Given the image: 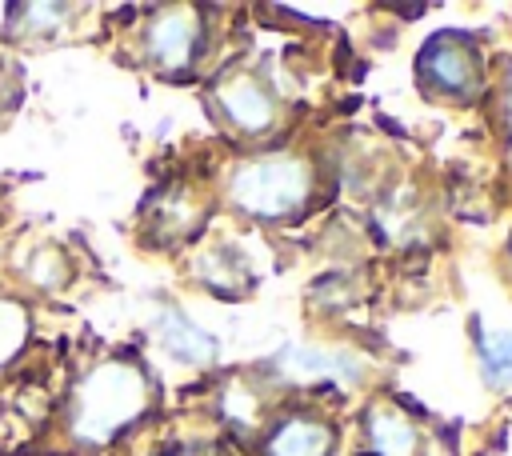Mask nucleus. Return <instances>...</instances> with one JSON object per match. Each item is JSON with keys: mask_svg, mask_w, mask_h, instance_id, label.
<instances>
[{"mask_svg": "<svg viewBox=\"0 0 512 456\" xmlns=\"http://www.w3.org/2000/svg\"><path fill=\"white\" fill-rule=\"evenodd\" d=\"M152 408V376L128 356H108L80 372L68 396L64 432L76 448H104Z\"/></svg>", "mask_w": 512, "mask_h": 456, "instance_id": "nucleus-1", "label": "nucleus"}, {"mask_svg": "<svg viewBox=\"0 0 512 456\" xmlns=\"http://www.w3.org/2000/svg\"><path fill=\"white\" fill-rule=\"evenodd\" d=\"M308 188H312V176H308L304 160H296V156L244 160L228 180L232 204L256 220H280V216L300 212L308 200Z\"/></svg>", "mask_w": 512, "mask_h": 456, "instance_id": "nucleus-2", "label": "nucleus"}, {"mask_svg": "<svg viewBox=\"0 0 512 456\" xmlns=\"http://www.w3.org/2000/svg\"><path fill=\"white\" fill-rule=\"evenodd\" d=\"M416 72L428 92L448 100H468L484 80V60L472 36L464 32H436L416 60Z\"/></svg>", "mask_w": 512, "mask_h": 456, "instance_id": "nucleus-3", "label": "nucleus"}, {"mask_svg": "<svg viewBox=\"0 0 512 456\" xmlns=\"http://www.w3.org/2000/svg\"><path fill=\"white\" fill-rule=\"evenodd\" d=\"M204 48V24L192 8H164L144 28V56L160 72H184Z\"/></svg>", "mask_w": 512, "mask_h": 456, "instance_id": "nucleus-4", "label": "nucleus"}, {"mask_svg": "<svg viewBox=\"0 0 512 456\" xmlns=\"http://www.w3.org/2000/svg\"><path fill=\"white\" fill-rule=\"evenodd\" d=\"M212 100L228 124L240 132H268L276 124V100L252 72H228L216 80Z\"/></svg>", "mask_w": 512, "mask_h": 456, "instance_id": "nucleus-5", "label": "nucleus"}, {"mask_svg": "<svg viewBox=\"0 0 512 456\" xmlns=\"http://www.w3.org/2000/svg\"><path fill=\"white\" fill-rule=\"evenodd\" d=\"M332 424L320 420V416H308V412H296V416H284L268 440H264V456H332Z\"/></svg>", "mask_w": 512, "mask_h": 456, "instance_id": "nucleus-6", "label": "nucleus"}, {"mask_svg": "<svg viewBox=\"0 0 512 456\" xmlns=\"http://www.w3.org/2000/svg\"><path fill=\"white\" fill-rule=\"evenodd\" d=\"M32 340V312L20 296L0 292V372L12 368Z\"/></svg>", "mask_w": 512, "mask_h": 456, "instance_id": "nucleus-7", "label": "nucleus"}, {"mask_svg": "<svg viewBox=\"0 0 512 456\" xmlns=\"http://www.w3.org/2000/svg\"><path fill=\"white\" fill-rule=\"evenodd\" d=\"M16 268H20V276H24L28 284H36V288H44V292H56V288L68 284V260H64V252H60L52 240L28 244Z\"/></svg>", "mask_w": 512, "mask_h": 456, "instance_id": "nucleus-8", "label": "nucleus"}, {"mask_svg": "<svg viewBox=\"0 0 512 456\" xmlns=\"http://www.w3.org/2000/svg\"><path fill=\"white\" fill-rule=\"evenodd\" d=\"M160 340H164V348H172V352L184 356V360H208V356H212V340H208L200 328H192L180 312H164V320H160Z\"/></svg>", "mask_w": 512, "mask_h": 456, "instance_id": "nucleus-9", "label": "nucleus"}, {"mask_svg": "<svg viewBox=\"0 0 512 456\" xmlns=\"http://www.w3.org/2000/svg\"><path fill=\"white\" fill-rule=\"evenodd\" d=\"M368 432H372V444L380 448V456H412L416 452V432L392 412H376Z\"/></svg>", "mask_w": 512, "mask_h": 456, "instance_id": "nucleus-10", "label": "nucleus"}, {"mask_svg": "<svg viewBox=\"0 0 512 456\" xmlns=\"http://www.w3.org/2000/svg\"><path fill=\"white\" fill-rule=\"evenodd\" d=\"M476 348H480L484 372H488L496 384L512 380V332H480Z\"/></svg>", "mask_w": 512, "mask_h": 456, "instance_id": "nucleus-11", "label": "nucleus"}, {"mask_svg": "<svg viewBox=\"0 0 512 456\" xmlns=\"http://www.w3.org/2000/svg\"><path fill=\"white\" fill-rule=\"evenodd\" d=\"M68 8H60V4H20V8H12V32L16 36H44V32H52V28H60Z\"/></svg>", "mask_w": 512, "mask_h": 456, "instance_id": "nucleus-12", "label": "nucleus"}, {"mask_svg": "<svg viewBox=\"0 0 512 456\" xmlns=\"http://www.w3.org/2000/svg\"><path fill=\"white\" fill-rule=\"evenodd\" d=\"M180 456H208V452H180Z\"/></svg>", "mask_w": 512, "mask_h": 456, "instance_id": "nucleus-13", "label": "nucleus"}, {"mask_svg": "<svg viewBox=\"0 0 512 456\" xmlns=\"http://www.w3.org/2000/svg\"><path fill=\"white\" fill-rule=\"evenodd\" d=\"M0 108H4V84H0Z\"/></svg>", "mask_w": 512, "mask_h": 456, "instance_id": "nucleus-14", "label": "nucleus"}]
</instances>
